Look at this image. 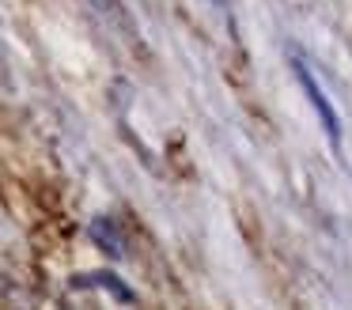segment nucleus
I'll use <instances>...</instances> for the list:
<instances>
[{"label": "nucleus", "instance_id": "nucleus-3", "mask_svg": "<svg viewBox=\"0 0 352 310\" xmlns=\"http://www.w3.org/2000/svg\"><path fill=\"white\" fill-rule=\"evenodd\" d=\"M87 234H91V242L99 250H107L110 257H125V242H122V231H118V223L110 216H95L91 227H87Z\"/></svg>", "mask_w": 352, "mask_h": 310}, {"label": "nucleus", "instance_id": "nucleus-2", "mask_svg": "<svg viewBox=\"0 0 352 310\" xmlns=\"http://www.w3.org/2000/svg\"><path fill=\"white\" fill-rule=\"evenodd\" d=\"M69 287H72V291H84V287H99V291H110L118 302H137L133 287L125 284L122 276L107 272V269H95V272H76V276L69 280Z\"/></svg>", "mask_w": 352, "mask_h": 310}, {"label": "nucleus", "instance_id": "nucleus-4", "mask_svg": "<svg viewBox=\"0 0 352 310\" xmlns=\"http://www.w3.org/2000/svg\"><path fill=\"white\" fill-rule=\"evenodd\" d=\"M87 4L99 8L102 15H122V4H118V0H87Z\"/></svg>", "mask_w": 352, "mask_h": 310}, {"label": "nucleus", "instance_id": "nucleus-1", "mask_svg": "<svg viewBox=\"0 0 352 310\" xmlns=\"http://www.w3.org/2000/svg\"><path fill=\"white\" fill-rule=\"evenodd\" d=\"M288 65H292V76H296L299 91H303L307 102H311L314 118L322 121V133L329 136V144H333V148H341V118H337V110H333V102H329V95L322 91V83L314 80V72L307 68V60L299 57V49H288Z\"/></svg>", "mask_w": 352, "mask_h": 310}]
</instances>
